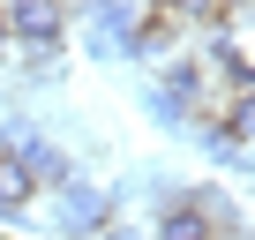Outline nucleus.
Instances as JSON below:
<instances>
[{
  "instance_id": "1",
  "label": "nucleus",
  "mask_w": 255,
  "mask_h": 240,
  "mask_svg": "<svg viewBox=\"0 0 255 240\" xmlns=\"http://www.w3.org/2000/svg\"><path fill=\"white\" fill-rule=\"evenodd\" d=\"M0 23H8V45H23L45 75L68 45V0H0Z\"/></svg>"
},
{
  "instance_id": "2",
  "label": "nucleus",
  "mask_w": 255,
  "mask_h": 240,
  "mask_svg": "<svg viewBox=\"0 0 255 240\" xmlns=\"http://www.w3.org/2000/svg\"><path fill=\"white\" fill-rule=\"evenodd\" d=\"M83 233H113V195L90 180H68L60 188V240H83Z\"/></svg>"
},
{
  "instance_id": "3",
  "label": "nucleus",
  "mask_w": 255,
  "mask_h": 240,
  "mask_svg": "<svg viewBox=\"0 0 255 240\" xmlns=\"http://www.w3.org/2000/svg\"><path fill=\"white\" fill-rule=\"evenodd\" d=\"M150 240H218L210 218H203V203H195V188L188 195H158V233Z\"/></svg>"
},
{
  "instance_id": "4",
  "label": "nucleus",
  "mask_w": 255,
  "mask_h": 240,
  "mask_svg": "<svg viewBox=\"0 0 255 240\" xmlns=\"http://www.w3.org/2000/svg\"><path fill=\"white\" fill-rule=\"evenodd\" d=\"M158 98L165 105H180L188 120L210 105V75H203V60H165V83H158Z\"/></svg>"
},
{
  "instance_id": "5",
  "label": "nucleus",
  "mask_w": 255,
  "mask_h": 240,
  "mask_svg": "<svg viewBox=\"0 0 255 240\" xmlns=\"http://www.w3.org/2000/svg\"><path fill=\"white\" fill-rule=\"evenodd\" d=\"M30 195H38L30 165H23L15 150H0V218H23V210H30Z\"/></svg>"
},
{
  "instance_id": "6",
  "label": "nucleus",
  "mask_w": 255,
  "mask_h": 240,
  "mask_svg": "<svg viewBox=\"0 0 255 240\" xmlns=\"http://www.w3.org/2000/svg\"><path fill=\"white\" fill-rule=\"evenodd\" d=\"M173 30H180V23L150 8V15H135V30H128V45H120V53H128V60H150V53H165V45H173Z\"/></svg>"
},
{
  "instance_id": "7",
  "label": "nucleus",
  "mask_w": 255,
  "mask_h": 240,
  "mask_svg": "<svg viewBox=\"0 0 255 240\" xmlns=\"http://www.w3.org/2000/svg\"><path fill=\"white\" fill-rule=\"evenodd\" d=\"M195 143H203V158H218V165H240V173H248V143H240L233 128H195Z\"/></svg>"
},
{
  "instance_id": "8",
  "label": "nucleus",
  "mask_w": 255,
  "mask_h": 240,
  "mask_svg": "<svg viewBox=\"0 0 255 240\" xmlns=\"http://www.w3.org/2000/svg\"><path fill=\"white\" fill-rule=\"evenodd\" d=\"M143 8H158V15H173V23H218L225 0H143Z\"/></svg>"
},
{
  "instance_id": "9",
  "label": "nucleus",
  "mask_w": 255,
  "mask_h": 240,
  "mask_svg": "<svg viewBox=\"0 0 255 240\" xmlns=\"http://www.w3.org/2000/svg\"><path fill=\"white\" fill-rule=\"evenodd\" d=\"M225 128H233L240 143H255V90H240V98H225Z\"/></svg>"
},
{
  "instance_id": "10",
  "label": "nucleus",
  "mask_w": 255,
  "mask_h": 240,
  "mask_svg": "<svg viewBox=\"0 0 255 240\" xmlns=\"http://www.w3.org/2000/svg\"><path fill=\"white\" fill-rule=\"evenodd\" d=\"M105 240H150V233H135V225H113V233H105Z\"/></svg>"
},
{
  "instance_id": "11",
  "label": "nucleus",
  "mask_w": 255,
  "mask_h": 240,
  "mask_svg": "<svg viewBox=\"0 0 255 240\" xmlns=\"http://www.w3.org/2000/svg\"><path fill=\"white\" fill-rule=\"evenodd\" d=\"M0 60H8V23H0Z\"/></svg>"
}]
</instances>
